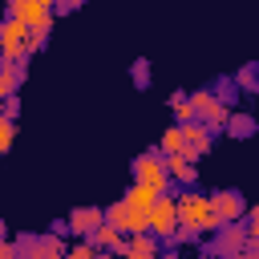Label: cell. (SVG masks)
<instances>
[{"label": "cell", "instance_id": "obj_4", "mask_svg": "<svg viewBox=\"0 0 259 259\" xmlns=\"http://www.w3.org/2000/svg\"><path fill=\"white\" fill-rule=\"evenodd\" d=\"M105 223H113L121 235H138V231H150V210H142V206L121 198V202L105 206Z\"/></svg>", "mask_w": 259, "mask_h": 259}, {"label": "cell", "instance_id": "obj_9", "mask_svg": "<svg viewBox=\"0 0 259 259\" xmlns=\"http://www.w3.org/2000/svg\"><path fill=\"white\" fill-rule=\"evenodd\" d=\"M101 223H105V210H101V206H73L69 219H65L69 235H77V239H89Z\"/></svg>", "mask_w": 259, "mask_h": 259}, {"label": "cell", "instance_id": "obj_21", "mask_svg": "<svg viewBox=\"0 0 259 259\" xmlns=\"http://www.w3.org/2000/svg\"><path fill=\"white\" fill-rule=\"evenodd\" d=\"M49 32H53V24H32V28H28V57L49 45Z\"/></svg>", "mask_w": 259, "mask_h": 259}, {"label": "cell", "instance_id": "obj_3", "mask_svg": "<svg viewBox=\"0 0 259 259\" xmlns=\"http://www.w3.org/2000/svg\"><path fill=\"white\" fill-rule=\"evenodd\" d=\"M174 227H178V198H174V190H162V194L154 198V206H150V231H154L162 243H170Z\"/></svg>", "mask_w": 259, "mask_h": 259}, {"label": "cell", "instance_id": "obj_25", "mask_svg": "<svg viewBox=\"0 0 259 259\" xmlns=\"http://www.w3.org/2000/svg\"><path fill=\"white\" fill-rule=\"evenodd\" d=\"M130 77H134V85H138V89H146V85H150V61H146V57H142V61H134V65H130Z\"/></svg>", "mask_w": 259, "mask_h": 259}, {"label": "cell", "instance_id": "obj_5", "mask_svg": "<svg viewBox=\"0 0 259 259\" xmlns=\"http://www.w3.org/2000/svg\"><path fill=\"white\" fill-rule=\"evenodd\" d=\"M0 49L8 61H28V24L16 16H4L0 24Z\"/></svg>", "mask_w": 259, "mask_h": 259}, {"label": "cell", "instance_id": "obj_18", "mask_svg": "<svg viewBox=\"0 0 259 259\" xmlns=\"http://www.w3.org/2000/svg\"><path fill=\"white\" fill-rule=\"evenodd\" d=\"M89 239H93V243H97V247H101V251H117V247H121V239H125V235H121V231H117V227H113V223H101V227H97V231H93V235H89Z\"/></svg>", "mask_w": 259, "mask_h": 259}, {"label": "cell", "instance_id": "obj_32", "mask_svg": "<svg viewBox=\"0 0 259 259\" xmlns=\"http://www.w3.org/2000/svg\"><path fill=\"white\" fill-rule=\"evenodd\" d=\"M49 4H53V8H57V4H61V0H49Z\"/></svg>", "mask_w": 259, "mask_h": 259}, {"label": "cell", "instance_id": "obj_26", "mask_svg": "<svg viewBox=\"0 0 259 259\" xmlns=\"http://www.w3.org/2000/svg\"><path fill=\"white\" fill-rule=\"evenodd\" d=\"M65 255H69V259H93V255H101V247H97L93 239H85V243H77V247H69Z\"/></svg>", "mask_w": 259, "mask_h": 259}, {"label": "cell", "instance_id": "obj_8", "mask_svg": "<svg viewBox=\"0 0 259 259\" xmlns=\"http://www.w3.org/2000/svg\"><path fill=\"white\" fill-rule=\"evenodd\" d=\"M166 174H170L174 186H194V182H198L194 154H190V150H174V154H166Z\"/></svg>", "mask_w": 259, "mask_h": 259}, {"label": "cell", "instance_id": "obj_6", "mask_svg": "<svg viewBox=\"0 0 259 259\" xmlns=\"http://www.w3.org/2000/svg\"><path fill=\"white\" fill-rule=\"evenodd\" d=\"M190 101H194L198 121H206L210 130H223V125H227L231 105H227V101H219V97H214V89H194V93H190Z\"/></svg>", "mask_w": 259, "mask_h": 259}, {"label": "cell", "instance_id": "obj_20", "mask_svg": "<svg viewBox=\"0 0 259 259\" xmlns=\"http://www.w3.org/2000/svg\"><path fill=\"white\" fill-rule=\"evenodd\" d=\"M235 85H239V93H259V65H243L235 73Z\"/></svg>", "mask_w": 259, "mask_h": 259}, {"label": "cell", "instance_id": "obj_30", "mask_svg": "<svg viewBox=\"0 0 259 259\" xmlns=\"http://www.w3.org/2000/svg\"><path fill=\"white\" fill-rule=\"evenodd\" d=\"M81 4H85V0H61L57 8H61V12H73V8H81Z\"/></svg>", "mask_w": 259, "mask_h": 259}, {"label": "cell", "instance_id": "obj_15", "mask_svg": "<svg viewBox=\"0 0 259 259\" xmlns=\"http://www.w3.org/2000/svg\"><path fill=\"white\" fill-rule=\"evenodd\" d=\"M24 77H28V69H24V61H0V93L8 97V93H16L20 85H24Z\"/></svg>", "mask_w": 259, "mask_h": 259}, {"label": "cell", "instance_id": "obj_23", "mask_svg": "<svg viewBox=\"0 0 259 259\" xmlns=\"http://www.w3.org/2000/svg\"><path fill=\"white\" fill-rule=\"evenodd\" d=\"M162 154H174V150H186V142H182V125H170L166 134H162V146H158Z\"/></svg>", "mask_w": 259, "mask_h": 259}, {"label": "cell", "instance_id": "obj_1", "mask_svg": "<svg viewBox=\"0 0 259 259\" xmlns=\"http://www.w3.org/2000/svg\"><path fill=\"white\" fill-rule=\"evenodd\" d=\"M134 182H146V186H154V190H174V182H170V174H166V154H162L158 146H150V150H142V154L134 158Z\"/></svg>", "mask_w": 259, "mask_h": 259}, {"label": "cell", "instance_id": "obj_17", "mask_svg": "<svg viewBox=\"0 0 259 259\" xmlns=\"http://www.w3.org/2000/svg\"><path fill=\"white\" fill-rule=\"evenodd\" d=\"M158 194H162V190H154V186H146V182H130V190H125V202H134V206L150 210Z\"/></svg>", "mask_w": 259, "mask_h": 259}, {"label": "cell", "instance_id": "obj_14", "mask_svg": "<svg viewBox=\"0 0 259 259\" xmlns=\"http://www.w3.org/2000/svg\"><path fill=\"white\" fill-rule=\"evenodd\" d=\"M210 251H219V255H243V251H247V227H239V223H219V239H214Z\"/></svg>", "mask_w": 259, "mask_h": 259}, {"label": "cell", "instance_id": "obj_31", "mask_svg": "<svg viewBox=\"0 0 259 259\" xmlns=\"http://www.w3.org/2000/svg\"><path fill=\"white\" fill-rule=\"evenodd\" d=\"M0 239H4V219H0Z\"/></svg>", "mask_w": 259, "mask_h": 259}, {"label": "cell", "instance_id": "obj_16", "mask_svg": "<svg viewBox=\"0 0 259 259\" xmlns=\"http://www.w3.org/2000/svg\"><path fill=\"white\" fill-rule=\"evenodd\" d=\"M223 130H227V138L247 142V138H251L259 125H255V117H251V113H227V125H223Z\"/></svg>", "mask_w": 259, "mask_h": 259}, {"label": "cell", "instance_id": "obj_27", "mask_svg": "<svg viewBox=\"0 0 259 259\" xmlns=\"http://www.w3.org/2000/svg\"><path fill=\"white\" fill-rule=\"evenodd\" d=\"M243 219H247V239H259V206H255V210H247Z\"/></svg>", "mask_w": 259, "mask_h": 259}, {"label": "cell", "instance_id": "obj_28", "mask_svg": "<svg viewBox=\"0 0 259 259\" xmlns=\"http://www.w3.org/2000/svg\"><path fill=\"white\" fill-rule=\"evenodd\" d=\"M0 105H4V113H8V117H16V113H20V101H16V93H8Z\"/></svg>", "mask_w": 259, "mask_h": 259}, {"label": "cell", "instance_id": "obj_12", "mask_svg": "<svg viewBox=\"0 0 259 259\" xmlns=\"http://www.w3.org/2000/svg\"><path fill=\"white\" fill-rule=\"evenodd\" d=\"M162 247H166V243H162L154 231H138V235H125L117 251L130 255V259H150V255H162Z\"/></svg>", "mask_w": 259, "mask_h": 259}, {"label": "cell", "instance_id": "obj_13", "mask_svg": "<svg viewBox=\"0 0 259 259\" xmlns=\"http://www.w3.org/2000/svg\"><path fill=\"white\" fill-rule=\"evenodd\" d=\"M178 125H182V142H186V150H190L194 158H202V154L210 150V142H214V130H210L206 121H198V117L178 121Z\"/></svg>", "mask_w": 259, "mask_h": 259}, {"label": "cell", "instance_id": "obj_22", "mask_svg": "<svg viewBox=\"0 0 259 259\" xmlns=\"http://www.w3.org/2000/svg\"><path fill=\"white\" fill-rule=\"evenodd\" d=\"M214 97L227 101V105H235V101H239V85H235V77H219V81H214Z\"/></svg>", "mask_w": 259, "mask_h": 259}, {"label": "cell", "instance_id": "obj_24", "mask_svg": "<svg viewBox=\"0 0 259 259\" xmlns=\"http://www.w3.org/2000/svg\"><path fill=\"white\" fill-rule=\"evenodd\" d=\"M12 138H16V117H8V113L0 109V154L12 146Z\"/></svg>", "mask_w": 259, "mask_h": 259}, {"label": "cell", "instance_id": "obj_2", "mask_svg": "<svg viewBox=\"0 0 259 259\" xmlns=\"http://www.w3.org/2000/svg\"><path fill=\"white\" fill-rule=\"evenodd\" d=\"M174 198H178V223H190L198 231H219L210 194H174Z\"/></svg>", "mask_w": 259, "mask_h": 259}, {"label": "cell", "instance_id": "obj_11", "mask_svg": "<svg viewBox=\"0 0 259 259\" xmlns=\"http://www.w3.org/2000/svg\"><path fill=\"white\" fill-rule=\"evenodd\" d=\"M210 206H214V219L219 223H239L247 214V202H243L239 190H214L210 194Z\"/></svg>", "mask_w": 259, "mask_h": 259}, {"label": "cell", "instance_id": "obj_29", "mask_svg": "<svg viewBox=\"0 0 259 259\" xmlns=\"http://www.w3.org/2000/svg\"><path fill=\"white\" fill-rule=\"evenodd\" d=\"M12 255H16V243H4L0 239V259H12Z\"/></svg>", "mask_w": 259, "mask_h": 259}, {"label": "cell", "instance_id": "obj_10", "mask_svg": "<svg viewBox=\"0 0 259 259\" xmlns=\"http://www.w3.org/2000/svg\"><path fill=\"white\" fill-rule=\"evenodd\" d=\"M8 16L24 20L28 28L32 24H53V4L49 0H8Z\"/></svg>", "mask_w": 259, "mask_h": 259}, {"label": "cell", "instance_id": "obj_34", "mask_svg": "<svg viewBox=\"0 0 259 259\" xmlns=\"http://www.w3.org/2000/svg\"><path fill=\"white\" fill-rule=\"evenodd\" d=\"M0 101H4V93H0Z\"/></svg>", "mask_w": 259, "mask_h": 259}, {"label": "cell", "instance_id": "obj_33", "mask_svg": "<svg viewBox=\"0 0 259 259\" xmlns=\"http://www.w3.org/2000/svg\"><path fill=\"white\" fill-rule=\"evenodd\" d=\"M0 61H4V49H0Z\"/></svg>", "mask_w": 259, "mask_h": 259}, {"label": "cell", "instance_id": "obj_19", "mask_svg": "<svg viewBox=\"0 0 259 259\" xmlns=\"http://www.w3.org/2000/svg\"><path fill=\"white\" fill-rule=\"evenodd\" d=\"M170 113H174V121H190V117H198V113H194V101H190V93H182V89L170 97Z\"/></svg>", "mask_w": 259, "mask_h": 259}, {"label": "cell", "instance_id": "obj_7", "mask_svg": "<svg viewBox=\"0 0 259 259\" xmlns=\"http://www.w3.org/2000/svg\"><path fill=\"white\" fill-rule=\"evenodd\" d=\"M16 255H28V259H57V255H65V243L57 239V231H53V235H20V239H16Z\"/></svg>", "mask_w": 259, "mask_h": 259}]
</instances>
